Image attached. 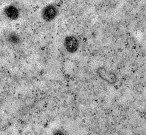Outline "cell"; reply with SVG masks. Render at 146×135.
<instances>
[{"instance_id": "6da1fadb", "label": "cell", "mask_w": 146, "mask_h": 135, "mask_svg": "<svg viewBox=\"0 0 146 135\" xmlns=\"http://www.w3.org/2000/svg\"><path fill=\"white\" fill-rule=\"evenodd\" d=\"M64 46L68 53L73 54L77 51L79 47V42L75 36H67L64 39Z\"/></svg>"}, {"instance_id": "7a4b0ae2", "label": "cell", "mask_w": 146, "mask_h": 135, "mask_svg": "<svg viewBox=\"0 0 146 135\" xmlns=\"http://www.w3.org/2000/svg\"><path fill=\"white\" fill-rule=\"evenodd\" d=\"M57 15L58 10L53 5L46 6L43 8L41 13L43 19L46 22H51L53 20Z\"/></svg>"}, {"instance_id": "3957f363", "label": "cell", "mask_w": 146, "mask_h": 135, "mask_svg": "<svg viewBox=\"0 0 146 135\" xmlns=\"http://www.w3.org/2000/svg\"><path fill=\"white\" fill-rule=\"evenodd\" d=\"M98 74L101 78L107 81L110 84L115 83L117 78L115 74L113 72L108 71L104 67H99L97 70Z\"/></svg>"}, {"instance_id": "277c9868", "label": "cell", "mask_w": 146, "mask_h": 135, "mask_svg": "<svg viewBox=\"0 0 146 135\" xmlns=\"http://www.w3.org/2000/svg\"><path fill=\"white\" fill-rule=\"evenodd\" d=\"M4 14L7 18L13 20L17 19L19 16L18 9L13 5L7 6L4 9Z\"/></svg>"}, {"instance_id": "5b68a950", "label": "cell", "mask_w": 146, "mask_h": 135, "mask_svg": "<svg viewBox=\"0 0 146 135\" xmlns=\"http://www.w3.org/2000/svg\"><path fill=\"white\" fill-rule=\"evenodd\" d=\"M9 41L13 43H18L19 41V38L18 36H17L15 34H13L12 35H10L9 36Z\"/></svg>"}]
</instances>
